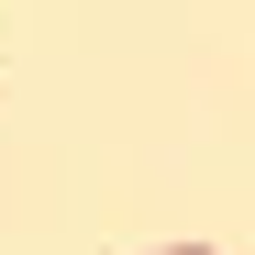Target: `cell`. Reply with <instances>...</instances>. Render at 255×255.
<instances>
[{"label": "cell", "instance_id": "cell-1", "mask_svg": "<svg viewBox=\"0 0 255 255\" xmlns=\"http://www.w3.org/2000/svg\"><path fill=\"white\" fill-rule=\"evenodd\" d=\"M155 255H211V244H155Z\"/></svg>", "mask_w": 255, "mask_h": 255}]
</instances>
